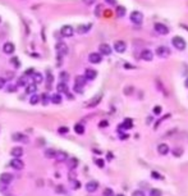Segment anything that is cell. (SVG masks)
Returning a JSON list of instances; mask_svg holds the SVG:
<instances>
[{
  "instance_id": "obj_1",
  "label": "cell",
  "mask_w": 188,
  "mask_h": 196,
  "mask_svg": "<svg viewBox=\"0 0 188 196\" xmlns=\"http://www.w3.org/2000/svg\"><path fill=\"white\" fill-rule=\"evenodd\" d=\"M172 44H173L174 48L178 49V50H184L186 46H187L184 39H182V37H179V36H174V37H173Z\"/></svg>"
},
{
  "instance_id": "obj_2",
  "label": "cell",
  "mask_w": 188,
  "mask_h": 196,
  "mask_svg": "<svg viewBox=\"0 0 188 196\" xmlns=\"http://www.w3.org/2000/svg\"><path fill=\"white\" fill-rule=\"evenodd\" d=\"M170 49L166 48V46H159V48H156V55L159 58H163V59H166L170 57Z\"/></svg>"
},
{
  "instance_id": "obj_3",
  "label": "cell",
  "mask_w": 188,
  "mask_h": 196,
  "mask_svg": "<svg viewBox=\"0 0 188 196\" xmlns=\"http://www.w3.org/2000/svg\"><path fill=\"white\" fill-rule=\"evenodd\" d=\"M131 21L134 24H141V23H142V21H143L142 13H141V12H137V10L132 12V13H131Z\"/></svg>"
},
{
  "instance_id": "obj_4",
  "label": "cell",
  "mask_w": 188,
  "mask_h": 196,
  "mask_svg": "<svg viewBox=\"0 0 188 196\" xmlns=\"http://www.w3.org/2000/svg\"><path fill=\"white\" fill-rule=\"evenodd\" d=\"M114 50L117 53H124L126 50H127V44L124 41H122V40H118V41H115L114 42Z\"/></svg>"
},
{
  "instance_id": "obj_5",
  "label": "cell",
  "mask_w": 188,
  "mask_h": 196,
  "mask_svg": "<svg viewBox=\"0 0 188 196\" xmlns=\"http://www.w3.org/2000/svg\"><path fill=\"white\" fill-rule=\"evenodd\" d=\"M88 60H90V63H92V64H99L102 60V55L100 53H91L88 55Z\"/></svg>"
},
{
  "instance_id": "obj_6",
  "label": "cell",
  "mask_w": 188,
  "mask_h": 196,
  "mask_svg": "<svg viewBox=\"0 0 188 196\" xmlns=\"http://www.w3.org/2000/svg\"><path fill=\"white\" fill-rule=\"evenodd\" d=\"M10 167L17 169V170H19V169H22L24 167V163L19 159V158H14V159L10 160Z\"/></svg>"
},
{
  "instance_id": "obj_7",
  "label": "cell",
  "mask_w": 188,
  "mask_h": 196,
  "mask_svg": "<svg viewBox=\"0 0 188 196\" xmlns=\"http://www.w3.org/2000/svg\"><path fill=\"white\" fill-rule=\"evenodd\" d=\"M60 33L64 36V37H72L74 33V29L72 26H63L62 29H60Z\"/></svg>"
},
{
  "instance_id": "obj_8",
  "label": "cell",
  "mask_w": 188,
  "mask_h": 196,
  "mask_svg": "<svg viewBox=\"0 0 188 196\" xmlns=\"http://www.w3.org/2000/svg\"><path fill=\"white\" fill-rule=\"evenodd\" d=\"M57 52H58V57H63L68 53V48L64 42H58L57 44Z\"/></svg>"
},
{
  "instance_id": "obj_9",
  "label": "cell",
  "mask_w": 188,
  "mask_h": 196,
  "mask_svg": "<svg viewBox=\"0 0 188 196\" xmlns=\"http://www.w3.org/2000/svg\"><path fill=\"white\" fill-rule=\"evenodd\" d=\"M97 189H99V183H97L96 181H88L86 183V191L87 192H95V191H97Z\"/></svg>"
},
{
  "instance_id": "obj_10",
  "label": "cell",
  "mask_w": 188,
  "mask_h": 196,
  "mask_svg": "<svg viewBox=\"0 0 188 196\" xmlns=\"http://www.w3.org/2000/svg\"><path fill=\"white\" fill-rule=\"evenodd\" d=\"M155 31L157 33H160V35H166V33H169V27H166L163 23H156L155 24Z\"/></svg>"
},
{
  "instance_id": "obj_11",
  "label": "cell",
  "mask_w": 188,
  "mask_h": 196,
  "mask_svg": "<svg viewBox=\"0 0 188 196\" xmlns=\"http://www.w3.org/2000/svg\"><path fill=\"white\" fill-rule=\"evenodd\" d=\"M152 58H153V54H152L151 50H148V49L143 50V52L141 53V59L145 60V62H151Z\"/></svg>"
},
{
  "instance_id": "obj_12",
  "label": "cell",
  "mask_w": 188,
  "mask_h": 196,
  "mask_svg": "<svg viewBox=\"0 0 188 196\" xmlns=\"http://www.w3.org/2000/svg\"><path fill=\"white\" fill-rule=\"evenodd\" d=\"M96 76H97V72L95 69H92V68H87L86 72H84V78L86 80L92 81V80L96 78Z\"/></svg>"
},
{
  "instance_id": "obj_13",
  "label": "cell",
  "mask_w": 188,
  "mask_h": 196,
  "mask_svg": "<svg viewBox=\"0 0 188 196\" xmlns=\"http://www.w3.org/2000/svg\"><path fill=\"white\" fill-rule=\"evenodd\" d=\"M99 52L101 55H110L112 54V48H110V45H108V44H101L99 46Z\"/></svg>"
},
{
  "instance_id": "obj_14",
  "label": "cell",
  "mask_w": 188,
  "mask_h": 196,
  "mask_svg": "<svg viewBox=\"0 0 188 196\" xmlns=\"http://www.w3.org/2000/svg\"><path fill=\"white\" fill-rule=\"evenodd\" d=\"M14 50H15V48H14L13 42H5V44L3 45V52L5 54H13Z\"/></svg>"
},
{
  "instance_id": "obj_15",
  "label": "cell",
  "mask_w": 188,
  "mask_h": 196,
  "mask_svg": "<svg viewBox=\"0 0 188 196\" xmlns=\"http://www.w3.org/2000/svg\"><path fill=\"white\" fill-rule=\"evenodd\" d=\"M53 82H54L53 73H51V71H50V69H48V71H46V88H48V90H51Z\"/></svg>"
},
{
  "instance_id": "obj_16",
  "label": "cell",
  "mask_w": 188,
  "mask_h": 196,
  "mask_svg": "<svg viewBox=\"0 0 188 196\" xmlns=\"http://www.w3.org/2000/svg\"><path fill=\"white\" fill-rule=\"evenodd\" d=\"M132 126H133V122H132V119L127 118V119H124V122H123L122 125L118 127V131H122V130H129V128H132Z\"/></svg>"
},
{
  "instance_id": "obj_17",
  "label": "cell",
  "mask_w": 188,
  "mask_h": 196,
  "mask_svg": "<svg viewBox=\"0 0 188 196\" xmlns=\"http://www.w3.org/2000/svg\"><path fill=\"white\" fill-rule=\"evenodd\" d=\"M12 139H13V141H21V142H24V144L28 142L27 136H26V135H22V133H13Z\"/></svg>"
},
{
  "instance_id": "obj_18",
  "label": "cell",
  "mask_w": 188,
  "mask_h": 196,
  "mask_svg": "<svg viewBox=\"0 0 188 196\" xmlns=\"http://www.w3.org/2000/svg\"><path fill=\"white\" fill-rule=\"evenodd\" d=\"M68 159V154L65 151H62V150H58L57 151V154H55V160H58V161H67Z\"/></svg>"
},
{
  "instance_id": "obj_19",
  "label": "cell",
  "mask_w": 188,
  "mask_h": 196,
  "mask_svg": "<svg viewBox=\"0 0 188 196\" xmlns=\"http://www.w3.org/2000/svg\"><path fill=\"white\" fill-rule=\"evenodd\" d=\"M157 151H159L160 155H166L170 151V149H169V146L166 144H159V146H157Z\"/></svg>"
},
{
  "instance_id": "obj_20",
  "label": "cell",
  "mask_w": 188,
  "mask_h": 196,
  "mask_svg": "<svg viewBox=\"0 0 188 196\" xmlns=\"http://www.w3.org/2000/svg\"><path fill=\"white\" fill-rule=\"evenodd\" d=\"M10 154H12V156H14V158H19V156L23 155V149L21 146H15V147L12 149Z\"/></svg>"
},
{
  "instance_id": "obj_21",
  "label": "cell",
  "mask_w": 188,
  "mask_h": 196,
  "mask_svg": "<svg viewBox=\"0 0 188 196\" xmlns=\"http://www.w3.org/2000/svg\"><path fill=\"white\" fill-rule=\"evenodd\" d=\"M0 181L3 183H5V185H8V183H10L13 181V176L10 173H3L1 176H0Z\"/></svg>"
},
{
  "instance_id": "obj_22",
  "label": "cell",
  "mask_w": 188,
  "mask_h": 196,
  "mask_svg": "<svg viewBox=\"0 0 188 196\" xmlns=\"http://www.w3.org/2000/svg\"><path fill=\"white\" fill-rule=\"evenodd\" d=\"M62 99H63V97H62L60 94H53V95L50 96V101L53 104H60L62 103Z\"/></svg>"
},
{
  "instance_id": "obj_23",
  "label": "cell",
  "mask_w": 188,
  "mask_h": 196,
  "mask_svg": "<svg viewBox=\"0 0 188 196\" xmlns=\"http://www.w3.org/2000/svg\"><path fill=\"white\" fill-rule=\"evenodd\" d=\"M57 90H58V94H67L68 92V86H67V82H60L57 86Z\"/></svg>"
},
{
  "instance_id": "obj_24",
  "label": "cell",
  "mask_w": 188,
  "mask_h": 196,
  "mask_svg": "<svg viewBox=\"0 0 188 196\" xmlns=\"http://www.w3.org/2000/svg\"><path fill=\"white\" fill-rule=\"evenodd\" d=\"M90 29H91V24H81V26H78V28H77V32L78 33H86L88 32Z\"/></svg>"
},
{
  "instance_id": "obj_25",
  "label": "cell",
  "mask_w": 188,
  "mask_h": 196,
  "mask_svg": "<svg viewBox=\"0 0 188 196\" xmlns=\"http://www.w3.org/2000/svg\"><path fill=\"white\" fill-rule=\"evenodd\" d=\"M36 90H37V85L32 82V83H28V85H27L26 92H27V94H31V95H33V94L36 92Z\"/></svg>"
},
{
  "instance_id": "obj_26",
  "label": "cell",
  "mask_w": 188,
  "mask_h": 196,
  "mask_svg": "<svg viewBox=\"0 0 188 196\" xmlns=\"http://www.w3.org/2000/svg\"><path fill=\"white\" fill-rule=\"evenodd\" d=\"M33 80H32V82L33 83H36V85H38V83H41L42 81H44V76H42L41 73H33V77H32Z\"/></svg>"
},
{
  "instance_id": "obj_27",
  "label": "cell",
  "mask_w": 188,
  "mask_h": 196,
  "mask_svg": "<svg viewBox=\"0 0 188 196\" xmlns=\"http://www.w3.org/2000/svg\"><path fill=\"white\" fill-rule=\"evenodd\" d=\"M101 101V95H97V96H95L93 99L90 101V103L87 104V106H90V108H92V106H96L97 104H99Z\"/></svg>"
},
{
  "instance_id": "obj_28",
  "label": "cell",
  "mask_w": 188,
  "mask_h": 196,
  "mask_svg": "<svg viewBox=\"0 0 188 196\" xmlns=\"http://www.w3.org/2000/svg\"><path fill=\"white\" fill-rule=\"evenodd\" d=\"M84 83H86V78H84L83 76H77L74 85H78V86H83L84 87Z\"/></svg>"
},
{
  "instance_id": "obj_29",
  "label": "cell",
  "mask_w": 188,
  "mask_h": 196,
  "mask_svg": "<svg viewBox=\"0 0 188 196\" xmlns=\"http://www.w3.org/2000/svg\"><path fill=\"white\" fill-rule=\"evenodd\" d=\"M77 165H78V159H77V158H72L70 160H68V167L70 169H74Z\"/></svg>"
},
{
  "instance_id": "obj_30",
  "label": "cell",
  "mask_w": 188,
  "mask_h": 196,
  "mask_svg": "<svg viewBox=\"0 0 188 196\" xmlns=\"http://www.w3.org/2000/svg\"><path fill=\"white\" fill-rule=\"evenodd\" d=\"M55 154H57V150H53V149H48V150H45V156L49 158V159L55 158Z\"/></svg>"
},
{
  "instance_id": "obj_31",
  "label": "cell",
  "mask_w": 188,
  "mask_h": 196,
  "mask_svg": "<svg viewBox=\"0 0 188 196\" xmlns=\"http://www.w3.org/2000/svg\"><path fill=\"white\" fill-rule=\"evenodd\" d=\"M74 131H76V133H78V135H83L84 133V127H83V125H81V123L76 125L74 126Z\"/></svg>"
},
{
  "instance_id": "obj_32",
  "label": "cell",
  "mask_w": 188,
  "mask_h": 196,
  "mask_svg": "<svg viewBox=\"0 0 188 196\" xmlns=\"http://www.w3.org/2000/svg\"><path fill=\"white\" fill-rule=\"evenodd\" d=\"M117 15L118 17H124L126 15V8L122 7V5L117 7Z\"/></svg>"
},
{
  "instance_id": "obj_33",
  "label": "cell",
  "mask_w": 188,
  "mask_h": 196,
  "mask_svg": "<svg viewBox=\"0 0 188 196\" xmlns=\"http://www.w3.org/2000/svg\"><path fill=\"white\" fill-rule=\"evenodd\" d=\"M150 196H163V192L159 190V189H151L150 192H148Z\"/></svg>"
},
{
  "instance_id": "obj_34",
  "label": "cell",
  "mask_w": 188,
  "mask_h": 196,
  "mask_svg": "<svg viewBox=\"0 0 188 196\" xmlns=\"http://www.w3.org/2000/svg\"><path fill=\"white\" fill-rule=\"evenodd\" d=\"M38 101H40V96H37V95H35V94H33V95L31 96V99H29V103H31L32 105H35V104H37Z\"/></svg>"
},
{
  "instance_id": "obj_35",
  "label": "cell",
  "mask_w": 188,
  "mask_h": 196,
  "mask_svg": "<svg viewBox=\"0 0 188 196\" xmlns=\"http://www.w3.org/2000/svg\"><path fill=\"white\" fill-rule=\"evenodd\" d=\"M60 80H62V82H67L68 78H69V74L67 73V72H60Z\"/></svg>"
},
{
  "instance_id": "obj_36",
  "label": "cell",
  "mask_w": 188,
  "mask_h": 196,
  "mask_svg": "<svg viewBox=\"0 0 188 196\" xmlns=\"http://www.w3.org/2000/svg\"><path fill=\"white\" fill-rule=\"evenodd\" d=\"M172 153H173V155H174V156H181V155L183 154V149H179V147L173 149Z\"/></svg>"
},
{
  "instance_id": "obj_37",
  "label": "cell",
  "mask_w": 188,
  "mask_h": 196,
  "mask_svg": "<svg viewBox=\"0 0 188 196\" xmlns=\"http://www.w3.org/2000/svg\"><path fill=\"white\" fill-rule=\"evenodd\" d=\"M40 101H42V104L46 105V104L49 103V96L46 95V94H42V95L40 96Z\"/></svg>"
},
{
  "instance_id": "obj_38",
  "label": "cell",
  "mask_w": 188,
  "mask_h": 196,
  "mask_svg": "<svg viewBox=\"0 0 188 196\" xmlns=\"http://www.w3.org/2000/svg\"><path fill=\"white\" fill-rule=\"evenodd\" d=\"M26 83H27V80H26V77H19L18 78V82H17V86H26Z\"/></svg>"
},
{
  "instance_id": "obj_39",
  "label": "cell",
  "mask_w": 188,
  "mask_h": 196,
  "mask_svg": "<svg viewBox=\"0 0 188 196\" xmlns=\"http://www.w3.org/2000/svg\"><path fill=\"white\" fill-rule=\"evenodd\" d=\"M102 196H114V191L112 189H105L104 192H102Z\"/></svg>"
},
{
  "instance_id": "obj_40",
  "label": "cell",
  "mask_w": 188,
  "mask_h": 196,
  "mask_svg": "<svg viewBox=\"0 0 188 196\" xmlns=\"http://www.w3.org/2000/svg\"><path fill=\"white\" fill-rule=\"evenodd\" d=\"M132 196H146V195H145V192L142 190H136L132 192Z\"/></svg>"
},
{
  "instance_id": "obj_41",
  "label": "cell",
  "mask_w": 188,
  "mask_h": 196,
  "mask_svg": "<svg viewBox=\"0 0 188 196\" xmlns=\"http://www.w3.org/2000/svg\"><path fill=\"white\" fill-rule=\"evenodd\" d=\"M95 164L99 168H104V165H105V163H104V160H102V159H96L95 160Z\"/></svg>"
},
{
  "instance_id": "obj_42",
  "label": "cell",
  "mask_w": 188,
  "mask_h": 196,
  "mask_svg": "<svg viewBox=\"0 0 188 196\" xmlns=\"http://www.w3.org/2000/svg\"><path fill=\"white\" fill-rule=\"evenodd\" d=\"M57 192H58V194H64V192H65V189H64V186H62V185L57 186Z\"/></svg>"
},
{
  "instance_id": "obj_43",
  "label": "cell",
  "mask_w": 188,
  "mask_h": 196,
  "mask_svg": "<svg viewBox=\"0 0 188 196\" xmlns=\"http://www.w3.org/2000/svg\"><path fill=\"white\" fill-rule=\"evenodd\" d=\"M74 91L78 92V94H82V92H83V86H78V85H74Z\"/></svg>"
},
{
  "instance_id": "obj_44",
  "label": "cell",
  "mask_w": 188,
  "mask_h": 196,
  "mask_svg": "<svg viewBox=\"0 0 188 196\" xmlns=\"http://www.w3.org/2000/svg\"><path fill=\"white\" fill-rule=\"evenodd\" d=\"M132 92H133V87H132V86H127L126 90H124V94H126V95H131Z\"/></svg>"
},
{
  "instance_id": "obj_45",
  "label": "cell",
  "mask_w": 188,
  "mask_h": 196,
  "mask_svg": "<svg viewBox=\"0 0 188 196\" xmlns=\"http://www.w3.org/2000/svg\"><path fill=\"white\" fill-rule=\"evenodd\" d=\"M58 131H59V133H67V132L69 131V128H68V127H60Z\"/></svg>"
},
{
  "instance_id": "obj_46",
  "label": "cell",
  "mask_w": 188,
  "mask_h": 196,
  "mask_svg": "<svg viewBox=\"0 0 188 196\" xmlns=\"http://www.w3.org/2000/svg\"><path fill=\"white\" fill-rule=\"evenodd\" d=\"M153 113H155V114H160V113H161V106L156 105L155 108H153Z\"/></svg>"
},
{
  "instance_id": "obj_47",
  "label": "cell",
  "mask_w": 188,
  "mask_h": 196,
  "mask_svg": "<svg viewBox=\"0 0 188 196\" xmlns=\"http://www.w3.org/2000/svg\"><path fill=\"white\" fill-rule=\"evenodd\" d=\"M17 91V86H13V85H10L9 87H8V92H15Z\"/></svg>"
},
{
  "instance_id": "obj_48",
  "label": "cell",
  "mask_w": 188,
  "mask_h": 196,
  "mask_svg": "<svg viewBox=\"0 0 188 196\" xmlns=\"http://www.w3.org/2000/svg\"><path fill=\"white\" fill-rule=\"evenodd\" d=\"M4 86H5V78L0 77V90H1V88H4Z\"/></svg>"
},
{
  "instance_id": "obj_49",
  "label": "cell",
  "mask_w": 188,
  "mask_h": 196,
  "mask_svg": "<svg viewBox=\"0 0 188 196\" xmlns=\"http://www.w3.org/2000/svg\"><path fill=\"white\" fill-rule=\"evenodd\" d=\"M151 174H152V177H153V178H157V180H161V178H163L159 173H156V172H152Z\"/></svg>"
},
{
  "instance_id": "obj_50",
  "label": "cell",
  "mask_w": 188,
  "mask_h": 196,
  "mask_svg": "<svg viewBox=\"0 0 188 196\" xmlns=\"http://www.w3.org/2000/svg\"><path fill=\"white\" fill-rule=\"evenodd\" d=\"M33 73H35V69H33V68H32V69H27V71H26V76L33 74Z\"/></svg>"
},
{
  "instance_id": "obj_51",
  "label": "cell",
  "mask_w": 188,
  "mask_h": 196,
  "mask_svg": "<svg viewBox=\"0 0 188 196\" xmlns=\"http://www.w3.org/2000/svg\"><path fill=\"white\" fill-rule=\"evenodd\" d=\"M84 4H87V5H91V4H93L96 1V0H83Z\"/></svg>"
},
{
  "instance_id": "obj_52",
  "label": "cell",
  "mask_w": 188,
  "mask_h": 196,
  "mask_svg": "<svg viewBox=\"0 0 188 196\" xmlns=\"http://www.w3.org/2000/svg\"><path fill=\"white\" fill-rule=\"evenodd\" d=\"M109 125V123H108V121H102V122H100V127H106V126H108Z\"/></svg>"
},
{
  "instance_id": "obj_53",
  "label": "cell",
  "mask_w": 188,
  "mask_h": 196,
  "mask_svg": "<svg viewBox=\"0 0 188 196\" xmlns=\"http://www.w3.org/2000/svg\"><path fill=\"white\" fill-rule=\"evenodd\" d=\"M106 3L108 4H110V5H115V4H117V1H115V0H105Z\"/></svg>"
},
{
  "instance_id": "obj_54",
  "label": "cell",
  "mask_w": 188,
  "mask_h": 196,
  "mask_svg": "<svg viewBox=\"0 0 188 196\" xmlns=\"http://www.w3.org/2000/svg\"><path fill=\"white\" fill-rule=\"evenodd\" d=\"M74 177H76V174L70 172V173H69V180H72V178H74Z\"/></svg>"
},
{
  "instance_id": "obj_55",
  "label": "cell",
  "mask_w": 188,
  "mask_h": 196,
  "mask_svg": "<svg viewBox=\"0 0 188 196\" xmlns=\"http://www.w3.org/2000/svg\"><path fill=\"white\" fill-rule=\"evenodd\" d=\"M184 85H186V87L188 88V77L186 78V81H184Z\"/></svg>"
},
{
  "instance_id": "obj_56",
  "label": "cell",
  "mask_w": 188,
  "mask_h": 196,
  "mask_svg": "<svg viewBox=\"0 0 188 196\" xmlns=\"http://www.w3.org/2000/svg\"><path fill=\"white\" fill-rule=\"evenodd\" d=\"M126 67H127V68H128V69H131V68H133V67H132V66H131V64H126Z\"/></svg>"
},
{
  "instance_id": "obj_57",
  "label": "cell",
  "mask_w": 188,
  "mask_h": 196,
  "mask_svg": "<svg viewBox=\"0 0 188 196\" xmlns=\"http://www.w3.org/2000/svg\"><path fill=\"white\" fill-rule=\"evenodd\" d=\"M117 196H124V195H123V194H119V195H117Z\"/></svg>"
},
{
  "instance_id": "obj_58",
  "label": "cell",
  "mask_w": 188,
  "mask_h": 196,
  "mask_svg": "<svg viewBox=\"0 0 188 196\" xmlns=\"http://www.w3.org/2000/svg\"><path fill=\"white\" fill-rule=\"evenodd\" d=\"M0 22H1V18H0Z\"/></svg>"
}]
</instances>
